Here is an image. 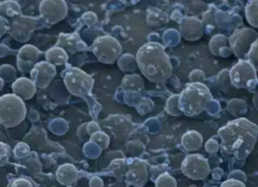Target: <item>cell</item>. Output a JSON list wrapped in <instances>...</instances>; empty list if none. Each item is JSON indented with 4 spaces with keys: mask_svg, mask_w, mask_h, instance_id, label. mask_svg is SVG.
Wrapping results in <instances>:
<instances>
[{
    "mask_svg": "<svg viewBox=\"0 0 258 187\" xmlns=\"http://www.w3.org/2000/svg\"><path fill=\"white\" fill-rule=\"evenodd\" d=\"M257 135V125L246 118L230 121L218 131V136L221 139V151L238 161H243L253 151Z\"/></svg>",
    "mask_w": 258,
    "mask_h": 187,
    "instance_id": "1",
    "label": "cell"
},
{
    "mask_svg": "<svg viewBox=\"0 0 258 187\" xmlns=\"http://www.w3.org/2000/svg\"><path fill=\"white\" fill-rule=\"evenodd\" d=\"M136 60L142 74L155 83L165 82L172 72V65L164 47L158 42H147L137 51Z\"/></svg>",
    "mask_w": 258,
    "mask_h": 187,
    "instance_id": "2",
    "label": "cell"
},
{
    "mask_svg": "<svg viewBox=\"0 0 258 187\" xmlns=\"http://www.w3.org/2000/svg\"><path fill=\"white\" fill-rule=\"evenodd\" d=\"M212 101V94L203 82H189L179 94V108L187 117L201 114L208 109Z\"/></svg>",
    "mask_w": 258,
    "mask_h": 187,
    "instance_id": "3",
    "label": "cell"
},
{
    "mask_svg": "<svg viewBox=\"0 0 258 187\" xmlns=\"http://www.w3.org/2000/svg\"><path fill=\"white\" fill-rule=\"evenodd\" d=\"M26 116V106L22 99L14 94H6L0 98V122L5 128L19 125Z\"/></svg>",
    "mask_w": 258,
    "mask_h": 187,
    "instance_id": "4",
    "label": "cell"
},
{
    "mask_svg": "<svg viewBox=\"0 0 258 187\" xmlns=\"http://www.w3.org/2000/svg\"><path fill=\"white\" fill-rule=\"evenodd\" d=\"M63 83L74 96L85 98L91 94L94 85L93 77L78 67H69L62 72Z\"/></svg>",
    "mask_w": 258,
    "mask_h": 187,
    "instance_id": "5",
    "label": "cell"
},
{
    "mask_svg": "<svg viewBox=\"0 0 258 187\" xmlns=\"http://www.w3.org/2000/svg\"><path fill=\"white\" fill-rule=\"evenodd\" d=\"M95 56L103 63L111 64L122 52V46L119 41L109 35H102L97 37L90 47Z\"/></svg>",
    "mask_w": 258,
    "mask_h": 187,
    "instance_id": "6",
    "label": "cell"
},
{
    "mask_svg": "<svg viewBox=\"0 0 258 187\" xmlns=\"http://www.w3.org/2000/svg\"><path fill=\"white\" fill-rule=\"evenodd\" d=\"M258 38V33L251 28H237L229 37V45L239 60L247 59L252 44Z\"/></svg>",
    "mask_w": 258,
    "mask_h": 187,
    "instance_id": "7",
    "label": "cell"
},
{
    "mask_svg": "<svg viewBox=\"0 0 258 187\" xmlns=\"http://www.w3.org/2000/svg\"><path fill=\"white\" fill-rule=\"evenodd\" d=\"M181 171L191 180H202L210 174V165L203 155L189 154L181 163Z\"/></svg>",
    "mask_w": 258,
    "mask_h": 187,
    "instance_id": "8",
    "label": "cell"
},
{
    "mask_svg": "<svg viewBox=\"0 0 258 187\" xmlns=\"http://www.w3.org/2000/svg\"><path fill=\"white\" fill-rule=\"evenodd\" d=\"M232 84L237 88H247L251 80L257 79V69L247 59L239 60L230 69Z\"/></svg>",
    "mask_w": 258,
    "mask_h": 187,
    "instance_id": "9",
    "label": "cell"
},
{
    "mask_svg": "<svg viewBox=\"0 0 258 187\" xmlns=\"http://www.w3.org/2000/svg\"><path fill=\"white\" fill-rule=\"evenodd\" d=\"M36 27V19L30 16L19 15L9 24L8 32L12 38L19 42H26L29 40L33 30Z\"/></svg>",
    "mask_w": 258,
    "mask_h": 187,
    "instance_id": "10",
    "label": "cell"
},
{
    "mask_svg": "<svg viewBox=\"0 0 258 187\" xmlns=\"http://www.w3.org/2000/svg\"><path fill=\"white\" fill-rule=\"evenodd\" d=\"M39 13L46 23L55 24L67 16L68 4L62 0H43L39 4Z\"/></svg>",
    "mask_w": 258,
    "mask_h": 187,
    "instance_id": "11",
    "label": "cell"
},
{
    "mask_svg": "<svg viewBox=\"0 0 258 187\" xmlns=\"http://www.w3.org/2000/svg\"><path fill=\"white\" fill-rule=\"evenodd\" d=\"M56 74L55 65L46 60L38 61L30 71L31 80L37 87L45 88L49 85L51 80Z\"/></svg>",
    "mask_w": 258,
    "mask_h": 187,
    "instance_id": "12",
    "label": "cell"
},
{
    "mask_svg": "<svg viewBox=\"0 0 258 187\" xmlns=\"http://www.w3.org/2000/svg\"><path fill=\"white\" fill-rule=\"evenodd\" d=\"M128 171L125 174L126 183L135 187H142L148 180V173L145 162L140 159H129L127 162Z\"/></svg>",
    "mask_w": 258,
    "mask_h": 187,
    "instance_id": "13",
    "label": "cell"
},
{
    "mask_svg": "<svg viewBox=\"0 0 258 187\" xmlns=\"http://www.w3.org/2000/svg\"><path fill=\"white\" fill-rule=\"evenodd\" d=\"M204 30L202 20L196 16H185L179 21L180 34L187 41L199 40L203 36Z\"/></svg>",
    "mask_w": 258,
    "mask_h": 187,
    "instance_id": "14",
    "label": "cell"
},
{
    "mask_svg": "<svg viewBox=\"0 0 258 187\" xmlns=\"http://www.w3.org/2000/svg\"><path fill=\"white\" fill-rule=\"evenodd\" d=\"M40 51L32 44L23 45L17 53V67L23 72H30L33 66L38 62Z\"/></svg>",
    "mask_w": 258,
    "mask_h": 187,
    "instance_id": "15",
    "label": "cell"
},
{
    "mask_svg": "<svg viewBox=\"0 0 258 187\" xmlns=\"http://www.w3.org/2000/svg\"><path fill=\"white\" fill-rule=\"evenodd\" d=\"M55 45L71 53L87 49V45L82 41L78 33H60Z\"/></svg>",
    "mask_w": 258,
    "mask_h": 187,
    "instance_id": "16",
    "label": "cell"
},
{
    "mask_svg": "<svg viewBox=\"0 0 258 187\" xmlns=\"http://www.w3.org/2000/svg\"><path fill=\"white\" fill-rule=\"evenodd\" d=\"M11 88L13 94L22 99L23 101L30 100L36 91L35 83L25 76H21L13 81Z\"/></svg>",
    "mask_w": 258,
    "mask_h": 187,
    "instance_id": "17",
    "label": "cell"
},
{
    "mask_svg": "<svg viewBox=\"0 0 258 187\" xmlns=\"http://www.w3.org/2000/svg\"><path fill=\"white\" fill-rule=\"evenodd\" d=\"M56 180L63 186L75 185L78 179V170L72 164L60 165L55 172Z\"/></svg>",
    "mask_w": 258,
    "mask_h": 187,
    "instance_id": "18",
    "label": "cell"
},
{
    "mask_svg": "<svg viewBox=\"0 0 258 187\" xmlns=\"http://www.w3.org/2000/svg\"><path fill=\"white\" fill-rule=\"evenodd\" d=\"M169 20L168 15L159 8L149 7L147 9L146 22L151 27H162L167 24Z\"/></svg>",
    "mask_w": 258,
    "mask_h": 187,
    "instance_id": "19",
    "label": "cell"
},
{
    "mask_svg": "<svg viewBox=\"0 0 258 187\" xmlns=\"http://www.w3.org/2000/svg\"><path fill=\"white\" fill-rule=\"evenodd\" d=\"M44 56H45V60L53 65L67 64L69 60L68 52L63 48L56 45L47 49Z\"/></svg>",
    "mask_w": 258,
    "mask_h": 187,
    "instance_id": "20",
    "label": "cell"
},
{
    "mask_svg": "<svg viewBox=\"0 0 258 187\" xmlns=\"http://www.w3.org/2000/svg\"><path fill=\"white\" fill-rule=\"evenodd\" d=\"M203 144V137L197 131H187L181 138V145L186 151H198Z\"/></svg>",
    "mask_w": 258,
    "mask_h": 187,
    "instance_id": "21",
    "label": "cell"
},
{
    "mask_svg": "<svg viewBox=\"0 0 258 187\" xmlns=\"http://www.w3.org/2000/svg\"><path fill=\"white\" fill-rule=\"evenodd\" d=\"M121 87L123 90L128 92L129 91L139 92L140 90L143 89L144 82H143V79L138 74H128L124 76L121 83Z\"/></svg>",
    "mask_w": 258,
    "mask_h": 187,
    "instance_id": "22",
    "label": "cell"
},
{
    "mask_svg": "<svg viewBox=\"0 0 258 187\" xmlns=\"http://www.w3.org/2000/svg\"><path fill=\"white\" fill-rule=\"evenodd\" d=\"M0 13L1 16L5 18L10 17V18H16L17 16L21 15V8L18 4V2L13 1V0H8V1H1L0 2Z\"/></svg>",
    "mask_w": 258,
    "mask_h": 187,
    "instance_id": "23",
    "label": "cell"
},
{
    "mask_svg": "<svg viewBox=\"0 0 258 187\" xmlns=\"http://www.w3.org/2000/svg\"><path fill=\"white\" fill-rule=\"evenodd\" d=\"M228 46H230L229 45V37H227L226 35L221 34V33L215 34L209 42L210 51L214 55H217V56H220L221 50L225 47H228Z\"/></svg>",
    "mask_w": 258,
    "mask_h": 187,
    "instance_id": "24",
    "label": "cell"
},
{
    "mask_svg": "<svg viewBox=\"0 0 258 187\" xmlns=\"http://www.w3.org/2000/svg\"><path fill=\"white\" fill-rule=\"evenodd\" d=\"M218 9L214 5H210L208 10L203 13V18L202 22L204 25L205 30L207 33H210L213 31V29L217 26V13Z\"/></svg>",
    "mask_w": 258,
    "mask_h": 187,
    "instance_id": "25",
    "label": "cell"
},
{
    "mask_svg": "<svg viewBox=\"0 0 258 187\" xmlns=\"http://www.w3.org/2000/svg\"><path fill=\"white\" fill-rule=\"evenodd\" d=\"M227 110L230 115L238 119L247 113V104L241 99H233L229 101L227 105Z\"/></svg>",
    "mask_w": 258,
    "mask_h": 187,
    "instance_id": "26",
    "label": "cell"
},
{
    "mask_svg": "<svg viewBox=\"0 0 258 187\" xmlns=\"http://www.w3.org/2000/svg\"><path fill=\"white\" fill-rule=\"evenodd\" d=\"M118 66L125 72H133L138 66L136 56L131 53H124L118 59Z\"/></svg>",
    "mask_w": 258,
    "mask_h": 187,
    "instance_id": "27",
    "label": "cell"
},
{
    "mask_svg": "<svg viewBox=\"0 0 258 187\" xmlns=\"http://www.w3.org/2000/svg\"><path fill=\"white\" fill-rule=\"evenodd\" d=\"M245 15L248 23L258 27V1H248L245 7Z\"/></svg>",
    "mask_w": 258,
    "mask_h": 187,
    "instance_id": "28",
    "label": "cell"
},
{
    "mask_svg": "<svg viewBox=\"0 0 258 187\" xmlns=\"http://www.w3.org/2000/svg\"><path fill=\"white\" fill-rule=\"evenodd\" d=\"M165 111L168 115L173 117H179L182 115V112L179 108V95L170 96L165 104Z\"/></svg>",
    "mask_w": 258,
    "mask_h": 187,
    "instance_id": "29",
    "label": "cell"
},
{
    "mask_svg": "<svg viewBox=\"0 0 258 187\" xmlns=\"http://www.w3.org/2000/svg\"><path fill=\"white\" fill-rule=\"evenodd\" d=\"M90 141L97 144L101 149H107L109 146V143H110V138L104 132L99 131L91 136Z\"/></svg>",
    "mask_w": 258,
    "mask_h": 187,
    "instance_id": "30",
    "label": "cell"
},
{
    "mask_svg": "<svg viewBox=\"0 0 258 187\" xmlns=\"http://www.w3.org/2000/svg\"><path fill=\"white\" fill-rule=\"evenodd\" d=\"M0 76L4 81H12L16 80V69L9 64H2L0 66Z\"/></svg>",
    "mask_w": 258,
    "mask_h": 187,
    "instance_id": "31",
    "label": "cell"
},
{
    "mask_svg": "<svg viewBox=\"0 0 258 187\" xmlns=\"http://www.w3.org/2000/svg\"><path fill=\"white\" fill-rule=\"evenodd\" d=\"M217 83L222 90H227L229 88V86L232 84L229 69L225 68L219 72V74L217 75Z\"/></svg>",
    "mask_w": 258,
    "mask_h": 187,
    "instance_id": "32",
    "label": "cell"
},
{
    "mask_svg": "<svg viewBox=\"0 0 258 187\" xmlns=\"http://www.w3.org/2000/svg\"><path fill=\"white\" fill-rule=\"evenodd\" d=\"M155 187H176L175 179L168 173L163 172L155 181Z\"/></svg>",
    "mask_w": 258,
    "mask_h": 187,
    "instance_id": "33",
    "label": "cell"
},
{
    "mask_svg": "<svg viewBox=\"0 0 258 187\" xmlns=\"http://www.w3.org/2000/svg\"><path fill=\"white\" fill-rule=\"evenodd\" d=\"M128 168V164L124 159H115L111 162L109 169L113 171L114 175H122L124 171Z\"/></svg>",
    "mask_w": 258,
    "mask_h": 187,
    "instance_id": "34",
    "label": "cell"
},
{
    "mask_svg": "<svg viewBox=\"0 0 258 187\" xmlns=\"http://www.w3.org/2000/svg\"><path fill=\"white\" fill-rule=\"evenodd\" d=\"M247 60H249L254 65V67L258 70V38L252 44L247 55Z\"/></svg>",
    "mask_w": 258,
    "mask_h": 187,
    "instance_id": "35",
    "label": "cell"
},
{
    "mask_svg": "<svg viewBox=\"0 0 258 187\" xmlns=\"http://www.w3.org/2000/svg\"><path fill=\"white\" fill-rule=\"evenodd\" d=\"M10 156V148L4 142L0 143V165L4 166L9 159Z\"/></svg>",
    "mask_w": 258,
    "mask_h": 187,
    "instance_id": "36",
    "label": "cell"
},
{
    "mask_svg": "<svg viewBox=\"0 0 258 187\" xmlns=\"http://www.w3.org/2000/svg\"><path fill=\"white\" fill-rule=\"evenodd\" d=\"M29 153V147L25 143H18L14 148V155L16 158H24Z\"/></svg>",
    "mask_w": 258,
    "mask_h": 187,
    "instance_id": "37",
    "label": "cell"
},
{
    "mask_svg": "<svg viewBox=\"0 0 258 187\" xmlns=\"http://www.w3.org/2000/svg\"><path fill=\"white\" fill-rule=\"evenodd\" d=\"M126 148H127V150H128L130 153L136 154V155L139 154V153H141V152L144 150L143 144H142L140 141H137V140L129 142V143L127 144Z\"/></svg>",
    "mask_w": 258,
    "mask_h": 187,
    "instance_id": "38",
    "label": "cell"
},
{
    "mask_svg": "<svg viewBox=\"0 0 258 187\" xmlns=\"http://www.w3.org/2000/svg\"><path fill=\"white\" fill-rule=\"evenodd\" d=\"M190 82H202L206 79V74L202 69H192L188 75Z\"/></svg>",
    "mask_w": 258,
    "mask_h": 187,
    "instance_id": "39",
    "label": "cell"
},
{
    "mask_svg": "<svg viewBox=\"0 0 258 187\" xmlns=\"http://www.w3.org/2000/svg\"><path fill=\"white\" fill-rule=\"evenodd\" d=\"M81 20H82L85 24L91 26V25H94L95 23H97L98 17H97V15H96L94 12L88 11V12H85V13L83 14Z\"/></svg>",
    "mask_w": 258,
    "mask_h": 187,
    "instance_id": "40",
    "label": "cell"
},
{
    "mask_svg": "<svg viewBox=\"0 0 258 187\" xmlns=\"http://www.w3.org/2000/svg\"><path fill=\"white\" fill-rule=\"evenodd\" d=\"M7 187H33L32 183L26 178H17L14 179Z\"/></svg>",
    "mask_w": 258,
    "mask_h": 187,
    "instance_id": "41",
    "label": "cell"
},
{
    "mask_svg": "<svg viewBox=\"0 0 258 187\" xmlns=\"http://www.w3.org/2000/svg\"><path fill=\"white\" fill-rule=\"evenodd\" d=\"M205 148H206V151L210 154H215L218 152L219 148H220V145L219 143L215 140V139H210L207 141L206 145H205Z\"/></svg>",
    "mask_w": 258,
    "mask_h": 187,
    "instance_id": "42",
    "label": "cell"
},
{
    "mask_svg": "<svg viewBox=\"0 0 258 187\" xmlns=\"http://www.w3.org/2000/svg\"><path fill=\"white\" fill-rule=\"evenodd\" d=\"M220 187H246L243 182L237 179H228L227 181L223 182Z\"/></svg>",
    "mask_w": 258,
    "mask_h": 187,
    "instance_id": "43",
    "label": "cell"
},
{
    "mask_svg": "<svg viewBox=\"0 0 258 187\" xmlns=\"http://www.w3.org/2000/svg\"><path fill=\"white\" fill-rule=\"evenodd\" d=\"M77 134H78V137L81 141H86L88 138H90L88 132H87V123L81 125L77 131Z\"/></svg>",
    "mask_w": 258,
    "mask_h": 187,
    "instance_id": "44",
    "label": "cell"
},
{
    "mask_svg": "<svg viewBox=\"0 0 258 187\" xmlns=\"http://www.w3.org/2000/svg\"><path fill=\"white\" fill-rule=\"evenodd\" d=\"M101 131V128L100 126L96 123V122H90V123H87V132L91 138V136L97 132Z\"/></svg>",
    "mask_w": 258,
    "mask_h": 187,
    "instance_id": "45",
    "label": "cell"
},
{
    "mask_svg": "<svg viewBox=\"0 0 258 187\" xmlns=\"http://www.w3.org/2000/svg\"><path fill=\"white\" fill-rule=\"evenodd\" d=\"M89 184H90V187H103L104 186L103 180L98 176H95V177L91 178Z\"/></svg>",
    "mask_w": 258,
    "mask_h": 187,
    "instance_id": "46",
    "label": "cell"
},
{
    "mask_svg": "<svg viewBox=\"0 0 258 187\" xmlns=\"http://www.w3.org/2000/svg\"><path fill=\"white\" fill-rule=\"evenodd\" d=\"M0 27H1V32H0V36L2 37L7 31H8V28L9 26H6V19L4 17H0Z\"/></svg>",
    "mask_w": 258,
    "mask_h": 187,
    "instance_id": "47",
    "label": "cell"
},
{
    "mask_svg": "<svg viewBox=\"0 0 258 187\" xmlns=\"http://www.w3.org/2000/svg\"><path fill=\"white\" fill-rule=\"evenodd\" d=\"M253 105L255 107L256 110H258V91L255 94V96H253Z\"/></svg>",
    "mask_w": 258,
    "mask_h": 187,
    "instance_id": "48",
    "label": "cell"
},
{
    "mask_svg": "<svg viewBox=\"0 0 258 187\" xmlns=\"http://www.w3.org/2000/svg\"><path fill=\"white\" fill-rule=\"evenodd\" d=\"M0 81H1V86H0V89H3V86H4V80L2 78H0Z\"/></svg>",
    "mask_w": 258,
    "mask_h": 187,
    "instance_id": "49",
    "label": "cell"
}]
</instances>
